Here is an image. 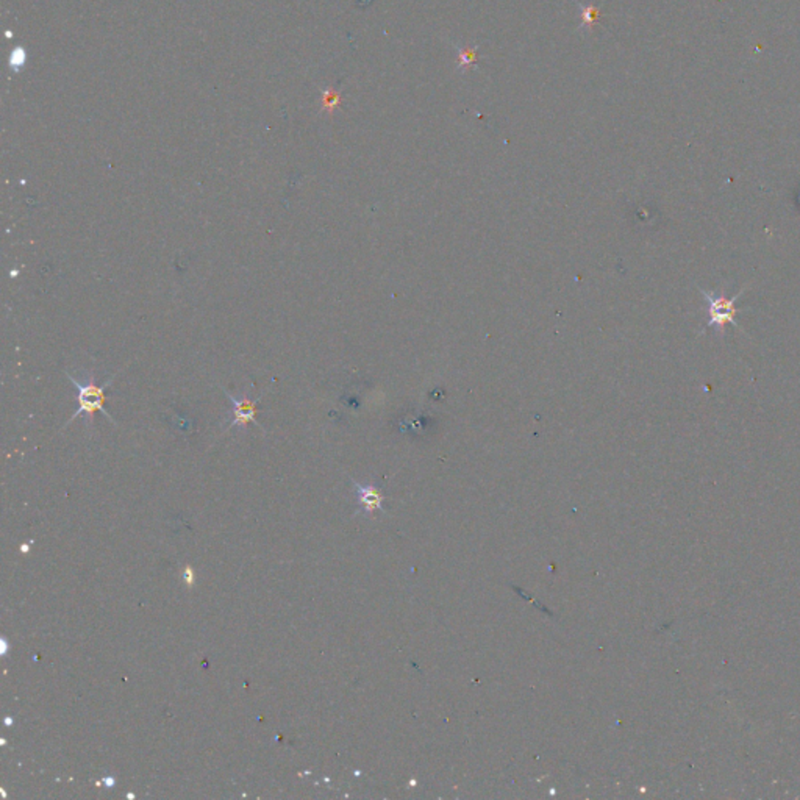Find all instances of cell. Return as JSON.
I'll return each instance as SVG.
<instances>
[{
    "instance_id": "ba28073f",
    "label": "cell",
    "mask_w": 800,
    "mask_h": 800,
    "mask_svg": "<svg viewBox=\"0 0 800 800\" xmlns=\"http://www.w3.org/2000/svg\"><path fill=\"white\" fill-rule=\"evenodd\" d=\"M26 58H27V55L22 49L13 50V53H11V67L16 69L18 66H22L23 63H26Z\"/></svg>"
},
{
    "instance_id": "277c9868",
    "label": "cell",
    "mask_w": 800,
    "mask_h": 800,
    "mask_svg": "<svg viewBox=\"0 0 800 800\" xmlns=\"http://www.w3.org/2000/svg\"><path fill=\"white\" fill-rule=\"evenodd\" d=\"M355 491L357 500L360 504V512L372 514L383 509V494L375 486L355 483Z\"/></svg>"
},
{
    "instance_id": "52a82bcc",
    "label": "cell",
    "mask_w": 800,
    "mask_h": 800,
    "mask_svg": "<svg viewBox=\"0 0 800 800\" xmlns=\"http://www.w3.org/2000/svg\"><path fill=\"white\" fill-rule=\"evenodd\" d=\"M341 104V94L332 91V90H325L323 91V109L328 113H333L335 108H338Z\"/></svg>"
},
{
    "instance_id": "5b68a950",
    "label": "cell",
    "mask_w": 800,
    "mask_h": 800,
    "mask_svg": "<svg viewBox=\"0 0 800 800\" xmlns=\"http://www.w3.org/2000/svg\"><path fill=\"white\" fill-rule=\"evenodd\" d=\"M455 49H457L458 53V63H457V69L460 72H467L472 67H477V50H478V44L474 47H466V49H461V47L455 45Z\"/></svg>"
},
{
    "instance_id": "6da1fadb",
    "label": "cell",
    "mask_w": 800,
    "mask_h": 800,
    "mask_svg": "<svg viewBox=\"0 0 800 800\" xmlns=\"http://www.w3.org/2000/svg\"><path fill=\"white\" fill-rule=\"evenodd\" d=\"M121 371H122V369H119L116 374H113L112 377H109L105 383H102V385H100V383L96 382V379H94L92 374L90 375L88 380H86L85 383H82L80 380H77L75 377H72V375H70L69 372H66L69 382L72 383L74 388L77 389V404H78V408L74 411V414L70 416V419L65 423V426H63V428H66V427L69 426V423L72 422V421H75V418H78V416H80V414H86V416H88V418H90V427L92 428V426H94V414H96L97 411H100L109 422L114 423V426H116V421L112 418V414H109V413L105 410V400H107L105 391H107V388L114 382V379L117 377V375L121 374Z\"/></svg>"
},
{
    "instance_id": "3957f363",
    "label": "cell",
    "mask_w": 800,
    "mask_h": 800,
    "mask_svg": "<svg viewBox=\"0 0 800 800\" xmlns=\"http://www.w3.org/2000/svg\"><path fill=\"white\" fill-rule=\"evenodd\" d=\"M222 391L225 393V396L230 399V402H232V405H233V408H232V411H233V421H232L230 426L227 427V431L232 430L233 427H237V426L247 427L250 422L255 423V426H258L261 430H264L261 423L256 421V405H258V402H260V400L263 399V396L256 397V399H254V400H250V399H247V397L237 399L234 396H232L230 393H227V391H225L224 388H222Z\"/></svg>"
},
{
    "instance_id": "8992f818",
    "label": "cell",
    "mask_w": 800,
    "mask_h": 800,
    "mask_svg": "<svg viewBox=\"0 0 800 800\" xmlns=\"http://www.w3.org/2000/svg\"><path fill=\"white\" fill-rule=\"evenodd\" d=\"M577 5L580 8V16H582V26H580V30L591 28L599 19L600 8L588 4H580V2H577Z\"/></svg>"
},
{
    "instance_id": "7a4b0ae2",
    "label": "cell",
    "mask_w": 800,
    "mask_h": 800,
    "mask_svg": "<svg viewBox=\"0 0 800 800\" xmlns=\"http://www.w3.org/2000/svg\"><path fill=\"white\" fill-rule=\"evenodd\" d=\"M747 286H744L741 291L733 296V297H725L724 294H715V293H710V291H705V289L699 288V291L703 294L705 301L708 303V324L707 328L710 327H716L718 332L720 336L725 335V327L728 324H732L733 327L738 328L740 332H744L741 325L738 324V320H736V315L741 313L742 310H738L736 307V302H738L740 297L746 291Z\"/></svg>"
}]
</instances>
